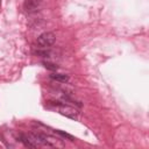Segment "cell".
I'll list each match as a JSON object with an SVG mask.
<instances>
[{
	"label": "cell",
	"instance_id": "277c9868",
	"mask_svg": "<svg viewBox=\"0 0 149 149\" xmlns=\"http://www.w3.org/2000/svg\"><path fill=\"white\" fill-rule=\"evenodd\" d=\"M49 77L52 80H56V81H59V83H68L69 81V76L63 74V73H51Z\"/></svg>",
	"mask_w": 149,
	"mask_h": 149
},
{
	"label": "cell",
	"instance_id": "3957f363",
	"mask_svg": "<svg viewBox=\"0 0 149 149\" xmlns=\"http://www.w3.org/2000/svg\"><path fill=\"white\" fill-rule=\"evenodd\" d=\"M41 3H42V0H26L23 3V7H24L26 12L31 13V12L37 10L38 7L41 6Z\"/></svg>",
	"mask_w": 149,
	"mask_h": 149
},
{
	"label": "cell",
	"instance_id": "6da1fadb",
	"mask_svg": "<svg viewBox=\"0 0 149 149\" xmlns=\"http://www.w3.org/2000/svg\"><path fill=\"white\" fill-rule=\"evenodd\" d=\"M50 106H54V109L57 111L58 113H61L62 115H65V116H68L70 119H73V120H77L78 119L79 112L74 107L68 106V105L62 104L59 101H49V107Z\"/></svg>",
	"mask_w": 149,
	"mask_h": 149
},
{
	"label": "cell",
	"instance_id": "7a4b0ae2",
	"mask_svg": "<svg viewBox=\"0 0 149 149\" xmlns=\"http://www.w3.org/2000/svg\"><path fill=\"white\" fill-rule=\"evenodd\" d=\"M55 41H56V36L51 31H45L37 37V44L42 48H48V47L52 45L55 43Z\"/></svg>",
	"mask_w": 149,
	"mask_h": 149
},
{
	"label": "cell",
	"instance_id": "5b68a950",
	"mask_svg": "<svg viewBox=\"0 0 149 149\" xmlns=\"http://www.w3.org/2000/svg\"><path fill=\"white\" fill-rule=\"evenodd\" d=\"M43 65H44L47 69H49V70H57V69H58L57 65H55V64H52V63H48V62H43Z\"/></svg>",
	"mask_w": 149,
	"mask_h": 149
}]
</instances>
